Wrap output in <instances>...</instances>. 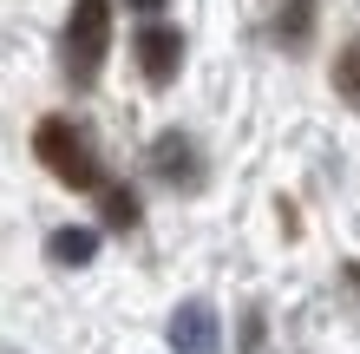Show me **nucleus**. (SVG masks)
<instances>
[{"label":"nucleus","mask_w":360,"mask_h":354,"mask_svg":"<svg viewBox=\"0 0 360 354\" xmlns=\"http://www.w3.org/2000/svg\"><path fill=\"white\" fill-rule=\"evenodd\" d=\"M33 151H39V164L66 184V191H105V171H98V158H92V144L72 132L66 118H39V132H33Z\"/></svg>","instance_id":"nucleus-1"},{"label":"nucleus","mask_w":360,"mask_h":354,"mask_svg":"<svg viewBox=\"0 0 360 354\" xmlns=\"http://www.w3.org/2000/svg\"><path fill=\"white\" fill-rule=\"evenodd\" d=\"M105 53H112V0H72V20H66V72H72V86H92Z\"/></svg>","instance_id":"nucleus-2"},{"label":"nucleus","mask_w":360,"mask_h":354,"mask_svg":"<svg viewBox=\"0 0 360 354\" xmlns=\"http://www.w3.org/2000/svg\"><path fill=\"white\" fill-rule=\"evenodd\" d=\"M138 66L151 86H171L177 66H184V33L171 27V20H144L138 27Z\"/></svg>","instance_id":"nucleus-3"},{"label":"nucleus","mask_w":360,"mask_h":354,"mask_svg":"<svg viewBox=\"0 0 360 354\" xmlns=\"http://www.w3.org/2000/svg\"><path fill=\"white\" fill-rule=\"evenodd\" d=\"M171 348L177 354H217V308L210 302H184L177 315H171Z\"/></svg>","instance_id":"nucleus-4"},{"label":"nucleus","mask_w":360,"mask_h":354,"mask_svg":"<svg viewBox=\"0 0 360 354\" xmlns=\"http://www.w3.org/2000/svg\"><path fill=\"white\" fill-rule=\"evenodd\" d=\"M158 171L171 177V184H197V151H190L184 132H164L158 138Z\"/></svg>","instance_id":"nucleus-5"},{"label":"nucleus","mask_w":360,"mask_h":354,"mask_svg":"<svg viewBox=\"0 0 360 354\" xmlns=\"http://www.w3.org/2000/svg\"><path fill=\"white\" fill-rule=\"evenodd\" d=\"M46 256H53V263H66V269H79V263H92V256H98V230H53V243H46Z\"/></svg>","instance_id":"nucleus-6"},{"label":"nucleus","mask_w":360,"mask_h":354,"mask_svg":"<svg viewBox=\"0 0 360 354\" xmlns=\"http://www.w3.org/2000/svg\"><path fill=\"white\" fill-rule=\"evenodd\" d=\"M334 86H341L347 106H360V33L341 46V59H334Z\"/></svg>","instance_id":"nucleus-7"},{"label":"nucleus","mask_w":360,"mask_h":354,"mask_svg":"<svg viewBox=\"0 0 360 354\" xmlns=\"http://www.w3.org/2000/svg\"><path fill=\"white\" fill-rule=\"evenodd\" d=\"M98 203H105V223H112V230H131V223H138V197L124 191V184H105Z\"/></svg>","instance_id":"nucleus-8"},{"label":"nucleus","mask_w":360,"mask_h":354,"mask_svg":"<svg viewBox=\"0 0 360 354\" xmlns=\"http://www.w3.org/2000/svg\"><path fill=\"white\" fill-rule=\"evenodd\" d=\"M308 27H314V0H295V7L282 13V27H275V33H282L288 46H302V39H308Z\"/></svg>","instance_id":"nucleus-9"},{"label":"nucleus","mask_w":360,"mask_h":354,"mask_svg":"<svg viewBox=\"0 0 360 354\" xmlns=\"http://www.w3.org/2000/svg\"><path fill=\"white\" fill-rule=\"evenodd\" d=\"M131 13H144V20H158V13H164V0H131Z\"/></svg>","instance_id":"nucleus-10"}]
</instances>
